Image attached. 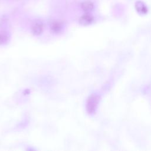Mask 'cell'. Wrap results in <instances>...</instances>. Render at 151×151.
I'll use <instances>...</instances> for the list:
<instances>
[{"label":"cell","instance_id":"6da1fadb","mask_svg":"<svg viewBox=\"0 0 151 151\" xmlns=\"http://www.w3.org/2000/svg\"><path fill=\"white\" fill-rule=\"evenodd\" d=\"M99 103V97L97 96H91L87 100L86 109L89 114H93L95 112Z\"/></svg>","mask_w":151,"mask_h":151},{"label":"cell","instance_id":"7a4b0ae2","mask_svg":"<svg viewBox=\"0 0 151 151\" xmlns=\"http://www.w3.org/2000/svg\"><path fill=\"white\" fill-rule=\"evenodd\" d=\"M94 20L93 17L89 13H86L82 15L79 19V22L83 25H88L93 22Z\"/></svg>","mask_w":151,"mask_h":151},{"label":"cell","instance_id":"3957f363","mask_svg":"<svg viewBox=\"0 0 151 151\" xmlns=\"http://www.w3.org/2000/svg\"><path fill=\"white\" fill-rule=\"evenodd\" d=\"M32 31L35 35H39L41 34L43 31V24L42 22L40 21L35 22L32 27Z\"/></svg>","mask_w":151,"mask_h":151},{"label":"cell","instance_id":"277c9868","mask_svg":"<svg viewBox=\"0 0 151 151\" xmlns=\"http://www.w3.org/2000/svg\"><path fill=\"white\" fill-rule=\"evenodd\" d=\"M81 7L86 13H90L93 11L94 8V5L91 1H85L81 3Z\"/></svg>","mask_w":151,"mask_h":151},{"label":"cell","instance_id":"5b68a950","mask_svg":"<svg viewBox=\"0 0 151 151\" xmlns=\"http://www.w3.org/2000/svg\"><path fill=\"white\" fill-rule=\"evenodd\" d=\"M135 8L137 12L140 14H145L147 12V8L144 2L137 1L135 4Z\"/></svg>","mask_w":151,"mask_h":151},{"label":"cell","instance_id":"8992f818","mask_svg":"<svg viewBox=\"0 0 151 151\" xmlns=\"http://www.w3.org/2000/svg\"><path fill=\"white\" fill-rule=\"evenodd\" d=\"M63 28V24L60 21H54L51 25V30L55 33H58L61 31Z\"/></svg>","mask_w":151,"mask_h":151},{"label":"cell","instance_id":"52a82bcc","mask_svg":"<svg viewBox=\"0 0 151 151\" xmlns=\"http://www.w3.org/2000/svg\"><path fill=\"white\" fill-rule=\"evenodd\" d=\"M9 37L6 33L0 34V44H4L8 42Z\"/></svg>","mask_w":151,"mask_h":151}]
</instances>
